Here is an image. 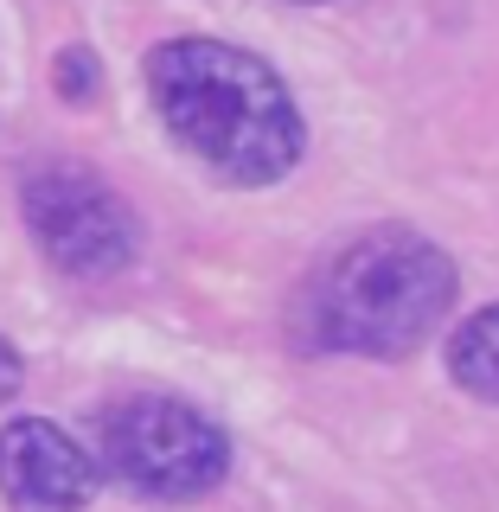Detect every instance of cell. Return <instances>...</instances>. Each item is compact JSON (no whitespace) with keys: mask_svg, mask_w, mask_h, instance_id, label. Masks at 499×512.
Listing matches in <instances>:
<instances>
[{"mask_svg":"<svg viewBox=\"0 0 499 512\" xmlns=\"http://www.w3.org/2000/svg\"><path fill=\"white\" fill-rule=\"evenodd\" d=\"M148 96L167 135L231 186H276L295 173L308 128L288 84L256 52L224 39H167L148 52Z\"/></svg>","mask_w":499,"mask_h":512,"instance_id":"1","label":"cell"},{"mask_svg":"<svg viewBox=\"0 0 499 512\" xmlns=\"http://www.w3.org/2000/svg\"><path fill=\"white\" fill-rule=\"evenodd\" d=\"M455 301V263L416 231H365L320 263L301 295V327L327 352L404 359L436 333Z\"/></svg>","mask_w":499,"mask_h":512,"instance_id":"2","label":"cell"},{"mask_svg":"<svg viewBox=\"0 0 499 512\" xmlns=\"http://www.w3.org/2000/svg\"><path fill=\"white\" fill-rule=\"evenodd\" d=\"M96 461L141 500H199L231 474V436L186 397L141 391L96 416Z\"/></svg>","mask_w":499,"mask_h":512,"instance_id":"3","label":"cell"},{"mask_svg":"<svg viewBox=\"0 0 499 512\" xmlns=\"http://www.w3.org/2000/svg\"><path fill=\"white\" fill-rule=\"evenodd\" d=\"M20 212H26V231L39 237V250L64 276H84V282L116 276L141 250V224L128 212V199L116 186H103L90 167H71V160L26 173Z\"/></svg>","mask_w":499,"mask_h":512,"instance_id":"4","label":"cell"},{"mask_svg":"<svg viewBox=\"0 0 499 512\" xmlns=\"http://www.w3.org/2000/svg\"><path fill=\"white\" fill-rule=\"evenodd\" d=\"M0 493L13 512H77L96 493V461L45 416H13L0 429Z\"/></svg>","mask_w":499,"mask_h":512,"instance_id":"5","label":"cell"},{"mask_svg":"<svg viewBox=\"0 0 499 512\" xmlns=\"http://www.w3.org/2000/svg\"><path fill=\"white\" fill-rule=\"evenodd\" d=\"M448 372H455V384L468 397L499 404V301L455 327V340H448Z\"/></svg>","mask_w":499,"mask_h":512,"instance_id":"6","label":"cell"},{"mask_svg":"<svg viewBox=\"0 0 499 512\" xmlns=\"http://www.w3.org/2000/svg\"><path fill=\"white\" fill-rule=\"evenodd\" d=\"M58 90H64V96H77V103H84V96L96 90V58L84 52V45H71V52L58 58Z\"/></svg>","mask_w":499,"mask_h":512,"instance_id":"7","label":"cell"},{"mask_svg":"<svg viewBox=\"0 0 499 512\" xmlns=\"http://www.w3.org/2000/svg\"><path fill=\"white\" fill-rule=\"evenodd\" d=\"M13 391H20V352H13L7 340H0V404H7Z\"/></svg>","mask_w":499,"mask_h":512,"instance_id":"8","label":"cell"},{"mask_svg":"<svg viewBox=\"0 0 499 512\" xmlns=\"http://www.w3.org/2000/svg\"><path fill=\"white\" fill-rule=\"evenodd\" d=\"M301 7H320V0H301Z\"/></svg>","mask_w":499,"mask_h":512,"instance_id":"9","label":"cell"}]
</instances>
